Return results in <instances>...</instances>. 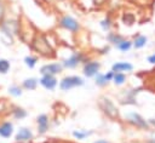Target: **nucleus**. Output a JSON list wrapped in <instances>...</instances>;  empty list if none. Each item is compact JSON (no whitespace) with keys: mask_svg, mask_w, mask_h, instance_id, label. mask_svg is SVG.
Segmentation results:
<instances>
[{"mask_svg":"<svg viewBox=\"0 0 155 143\" xmlns=\"http://www.w3.org/2000/svg\"><path fill=\"white\" fill-rule=\"evenodd\" d=\"M21 19L17 17H8L6 16V18L0 23V33H1V39H6L7 41H10V44L12 45L16 38H19L21 34Z\"/></svg>","mask_w":155,"mask_h":143,"instance_id":"nucleus-1","label":"nucleus"},{"mask_svg":"<svg viewBox=\"0 0 155 143\" xmlns=\"http://www.w3.org/2000/svg\"><path fill=\"white\" fill-rule=\"evenodd\" d=\"M30 48L41 57H53L54 48L53 45L50 42L48 38L42 33H36L30 41Z\"/></svg>","mask_w":155,"mask_h":143,"instance_id":"nucleus-2","label":"nucleus"},{"mask_svg":"<svg viewBox=\"0 0 155 143\" xmlns=\"http://www.w3.org/2000/svg\"><path fill=\"white\" fill-rule=\"evenodd\" d=\"M88 59L87 55L82 51H73L69 56L62 58L59 62L62 63L64 69H76L78 67L82 65Z\"/></svg>","mask_w":155,"mask_h":143,"instance_id":"nucleus-3","label":"nucleus"},{"mask_svg":"<svg viewBox=\"0 0 155 143\" xmlns=\"http://www.w3.org/2000/svg\"><path fill=\"white\" fill-rule=\"evenodd\" d=\"M86 81L84 76L80 75H65L58 81V88L62 92H68L78 87L85 86Z\"/></svg>","mask_w":155,"mask_h":143,"instance_id":"nucleus-4","label":"nucleus"},{"mask_svg":"<svg viewBox=\"0 0 155 143\" xmlns=\"http://www.w3.org/2000/svg\"><path fill=\"white\" fill-rule=\"evenodd\" d=\"M98 107L101 109V111L110 120H117L120 118V113L119 109L116 107V104L114 103L113 99H110L107 96H102L98 99Z\"/></svg>","mask_w":155,"mask_h":143,"instance_id":"nucleus-5","label":"nucleus"},{"mask_svg":"<svg viewBox=\"0 0 155 143\" xmlns=\"http://www.w3.org/2000/svg\"><path fill=\"white\" fill-rule=\"evenodd\" d=\"M58 27L70 34H78L81 30V23L71 15H62L58 19Z\"/></svg>","mask_w":155,"mask_h":143,"instance_id":"nucleus-6","label":"nucleus"},{"mask_svg":"<svg viewBox=\"0 0 155 143\" xmlns=\"http://www.w3.org/2000/svg\"><path fill=\"white\" fill-rule=\"evenodd\" d=\"M125 121L136 127V128H139V130H149L150 125L148 122V120H145L139 113L137 111H128L125 114Z\"/></svg>","mask_w":155,"mask_h":143,"instance_id":"nucleus-7","label":"nucleus"},{"mask_svg":"<svg viewBox=\"0 0 155 143\" xmlns=\"http://www.w3.org/2000/svg\"><path fill=\"white\" fill-rule=\"evenodd\" d=\"M102 63L97 59H87L82 64V75L85 79H93L98 73H101Z\"/></svg>","mask_w":155,"mask_h":143,"instance_id":"nucleus-8","label":"nucleus"},{"mask_svg":"<svg viewBox=\"0 0 155 143\" xmlns=\"http://www.w3.org/2000/svg\"><path fill=\"white\" fill-rule=\"evenodd\" d=\"M15 143H29L34 139V132L28 126H19L13 136Z\"/></svg>","mask_w":155,"mask_h":143,"instance_id":"nucleus-9","label":"nucleus"},{"mask_svg":"<svg viewBox=\"0 0 155 143\" xmlns=\"http://www.w3.org/2000/svg\"><path fill=\"white\" fill-rule=\"evenodd\" d=\"M64 68L62 65L61 62H50V63H45L39 68V74L40 75H59L61 73H63Z\"/></svg>","mask_w":155,"mask_h":143,"instance_id":"nucleus-10","label":"nucleus"},{"mask_svg":"<svg viewBox=\"0 0 155 143\" xmlns=\"http://www.w3.org/2000/svg\"><path fill=\"white\" fill-rule=\"evenodd\" d=\"M35 124H36V133L39 136H45L51 127V119L46 113H41L36 116L35 119Z\"/></svg>","mask_w":155,"mask_h":143,"instance_id":"nucleus-11","label":"nucleus"},{"mask_svg":"<svg viewBox=\"0 0 155 143\" xmlns=\"http://www.w3.org/2000/svg\"><path fill=\"white\" fill-rule=\"evenodd\" d=\"M58 79L54 75H41L39 78V85L46 91H54L58 87Z\"/></svg>","mask_w":155,"mask_h":143,"instance_id":"nucleus-12","label":"nucleus"},{"mask_svg":"<svg viewBox=\"0 0 155 143\" xmlns=\"http://www.w3.org/2000/svg\"><path fill=\"white\" fill-rule=\"evenodd\" d=\"M16 128L15 124L10 120H5L0 122V138L2 139H10L11 137L15 136Z\"/></svg>","mask_w":155,"mask_h":143,"instance_id":"nucleus-13","label":"nucleus"},{"mask_svg":"<svg viewBox=\"0 0 155 143\" xmlns=\"http://www.w3.org/2000/svg\"><path fill=\"white\" fill-rule=\"evenodd\" d=\"M139 92V88H130V90H124L121 92V98H120V103L121 104H131L134 105L137 104L136 101V96Z\"/></svg>","mask_w":155,"mask_h":143,"instance_id":"nucleus-14","label":"nucleus"},{"mask_svg":"<svg viewBox=\"0 0 155 143\" xmlns=\"http://www.w3.org/2000/svg\"><path fill=\"white\" fill-rule=\"evenodd\" d=\"M113 72L115 73H125V74H128V73H132L133 69H134V65L128 62V61H119V62H114L111 64V68H110Z\"/></svg>","mask_w":155,"mask_h":143,"instance_id":"nucleus-15","label":"nucleus"},{"mask_svg":"<svg viewBox=\"0 0 155 143\" xmlns=\"http://www.w3.org/2000/svg\"><path fill=\"white\" fill-rule=\"evenodd\" d=\"M21 86L24 91H35L39 86V79L35 76H29L22 80Z\"/></svg>","mask_w":155,"mask_h":143,"instance_id":"nucleus-16","label":"nucleus"},{"mask_svg":"<svg viewBox=\"0 0 155 143\" xmlns=\"http://www.w3.org/2000/svg\"><path fill=\"white\" fill-rule=\"evenodd\" d=\"M10 114H11L12 119H15V120H24L28 116L27 109H24L23 107H19V105H12L10 109Z\"/></svg>","mask_w":155,"mask_h":143,"instance_id":"nucleus-17","label":"nucleus"},{"mask_svg":"<svg viewBox=\"0 0 155 143\" xmlns=\"http://www.w3.org/2000/svg\"><path fill=\"white\" fill-rule=\"evenodd\" d=\"M125 36L122 35V34H120V33H117V32H114V30H110V32H108V33H105V40H107V42H108V45H110V46H115V45H117L122 39H124Z\"/></svg>","mask_w":155,"mask_h":143,"instance_id":"nucleus-18","label":"nucleus"},{"mask_svg":"<svg viewBox=\"0 0 155 143\" xmlns=\"http://www.w3.org/2000/svg\"><path fill=\"white\" fill-rule=\"evenodd\" d=\"M93 133H94L93 130H85V128H76V130H73L71 131L73 138L74 139H78V141H84V139L91 137Z\"/></svg>","mask_w":155,"mask_h":143,"instance_id":"nucleus-19","label":"nucleus"},{"mask_svg":"<svg viewBox=\"0 0 155 143\" xmlns=\"http://www.w3.org/2000/svg\"><path fill=\"white\" fill-rule=\"evenodd\" d=\"M147 44H148V38L145 35L137 34L132 39V46L134 50H142L143 47L147 46Z\"/></svg>","mask_w":155,"mask_h":143,"instance_id":"nucleus-20","label":"nucleus"},{"mask_svg":"<svg viewBox=\"0 0 155 143\" xmlns=\"http://www.w3.org/2000/svg\"><path fill=\"white\" fill-rule=\"evenodd\" d=\"M114 48L117 50V51L121 52V53H127V52H130V51L133 48V46H132V40L124 38L117 45L114 46Z\"/></svg>","mask_w":155,"mask_h":143,"instance_id":"nucleus-21","label":"nucleus"},{"mask_svg":"<svg viewBox=\"0 0 155 143\" xmlns=\"http://www.w3.org/2000/svg\"><path fill=\"white\" fill-rule=\"evenodd\" d=\"M98 24H99V28H101L104 33H108V32H110V30L113 29V27H114V21H113V18L108 15V16H105L104 18H102Z\"/></svg>","mask_w":155,"mask_h":143,"instance_id":"nucleus-22","label":"nucleus"},{"mask_svg":"<svg viewBox=\"0 0 155 143\" xmlns=\"http://www.w3.org/2000/svg\"><path fill=\"white\" fill-rule=\"evenodd\" d=\"M38 62H39V56L38 55H33V53L27 55L23 58V63L28 69H34L38 65Z\"/></svg>","mask_w":155,"mask_h":143,"instance_id":"nucleus-23","label":"nucleus"},{"mask_svg":"<svg viewBox=\"0 0 155 143\" xmlns=\"http://www.w3.org/2000/svg\"><path fill=\"white\" fill-rule=\"evenodd\" d=\"M23 92H24V90H23L22 86L18 85V84H12V85H10V86L7 87V93H8L11 97H13V98H19V97L23 95Z\"/></svg>","mask_w":155,"mask_h":143,"instance_id":"nucleus-24","label":"nucleus"},{"mask_svg":"<svg viewBox=\"0 0 155 143\" xmlns=\"http://www.w3.org/2000/svg\"><path fill=\"white\" fill-rule=\"evenodd\" d=\"M93 81H94V85L97 86V87H101V88H103V87H105V86H108L110 82L108 81V79L105 78V74L104 73H98L94 78H93Z\"/></svg>","mask_w":155,"mask_h":143,"instance_id":"nucleus-25","label":"nucleus"},{"mask_svg":"<svg viewBox=\"0 0 155 143\" xmlns=\"http://www.w3.org/2000/svg\"><path fill=\"white\" fill-rule=\"evenodd\" d=\"M111 82H113L115 86H117V87L124 86V85L127 82V74H125V73H115Z\"/></svg>","mask_w":155,"mask_h":143,"instance_id":"nucleus-26","label":"nucleus"},{"mask_svg":"<svg viewBox=\"0 0 155 143\" xmlns=\"http://www.w3.org/2000/svg\"><path fill=\"white\" fill-rule=\"evenodd\" d=\"M11 70V62L7 58H0V74L6 75Z\"/></svg>","mask_w":155,"mask_h":143,"instance_id":"nucleus-27","label":"nucleus"},{"mask_svg":"<svg viewBox=\"0 0 155 143\" xmlns=\"http://www.w3.org/2000/svg\"><path fill=\"white\" fill-rule=\"evenodd\" d=\"M7 16V2L6 0H0V23Z\"/></svg>","mask_w":155,"mask_h":143,"instance_id":"nucleus-28","label":"nucleus"},{"mask_svg":"<svg viewBox=\"0 0 155 143\" xmlns=\"http://www.w3.org/2000/svg\"><path fill=\"white\" fill-rule=\"evenodd\" d=\"M104 74H105V78L108 79V81H109V82H111V81H113V78H114L115 72H113L111 69H109V70H108L107 73H104Z\"/></svg>","mask_w":155,"mask_h":143,"instance_id":"nucleus-29","label":"nucleus"},{"mask_svg":"<svg viewBox=\"0 0 155 143\" xmlns=\"http://www.w3.org/2000/svg\"><path fill=\"white\" fill-rule=\"evenodd\" d=\"M147 62H148L149 64L155 65V52H154V53H151V55H149V56L147 57Z\"/></svg>","mask_w":155,"mask_h":143,"instance_id":"nucleus-30","label":"nucleus"},{"mask_svg":"<svg viewBox=\"0 0 155 143\" xmlns=\"http://www.w3.org/2000/svg\"><path fill=\"white\" fill-rule=\"evenodd\" d=\"M93 143H110V141H108V139H105V138H98V139H96Z\"/></svg>","mask_w":155,"mask_h":143,"instance_id":"nucleus-31","label":"nucleus"},{"mask_svg":"<svg viewBox=\"0 0 155 143\" xmlns=\"http://www.w3.org/2000/svg\"><path fill=\"white\" fill-rule=\"evenodd\" d=\"M145 143H155V139H149V141H147Z\"/></svg>","mask_w":155,"mask_h":143,"instance_id":"nucleus-32","label":"nucleus"}]
</instances>
